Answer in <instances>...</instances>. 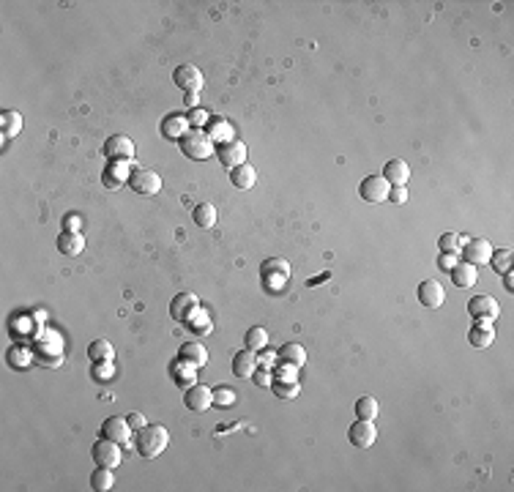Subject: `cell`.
I'll list each match as a JSON object with an SVG mask.
<instances>
[{
    "label": "cell",
    "instance_id": "obj_1",
    "mask_svg": "<svg viewBox=\"0 0 514 492\" xmlns=\"http://www.w3.org/2000/svg\"><path fill=\"white\" fill-rule=\"evenodd\" d=\"M167 446H170V432L162 424H145L142 430H137L134 448L142 459H156Z\"/></svg>",
    "mask_w": 514,
    "mask_h": 492
},
{
    "label": "cell",
    "instance_id": "obj_2",
    "mask_svg": "<svg viewBox=\"0 0 514 492\" xmlns=\"http://www.w3.org/2000/svg\"><path fill=\"white\" fill-rule=\"evenodd\" d=\"M181 153L186 159H194V162H206L216 153L214 139L206 135V129H189L186 135L181 137Z\"/></svg>",
    "mask_w": 514,
    "mask_h": 492
},
{
    "label": "cell",
    "instance_id": "obj_3",
    "mask_svg": "<svg viewBox=\"0 0 514 492\" xmlns=\"http://www.w3.org/2000/svg\"><path fill=\"white\" fill-rule=\"evenodd\" d=\"M33 361H39L42 366H60L63 364V339L55 331H44L39 334L36 345H33Z\"/></svg>",
    "mask_w": 514,
    "mask_h": 492
},
{
    "label": "cell",
    "instance_id": "obj_4",
    "mask_svg": "<svg viewBox=\"0 0 514 492\" xmlns=\"http://www.w3.org/2000/svg\"><path fill=\"white\" fill-rule=\"evenodd\" d=\"M126 186L131 192H137L140 197H154V194L162 192V178H159V173H154V170L134 167V173L128 176Z\"/></svg>",
    "mask_w": 514,
    "mask_h": 492
},
{
    "label": "cell",
    "instance_id": "obj_5",
    "mask_svg": "<svg viewBox=\"0 0 514 492\" xmlns=\"http://www.w3.org/2000/svg\"><path fill=\"white\" fill-rule=\"evenodd\" d=\"M263 285L271 290V293H279L282 287H285V282H288V276H290V266H288V260H279V257H268L265 263H263Z\"/></svg>",
    "mask_w": 514,
    "mask_h": 492
},
{
    "label": "cell",
    "instance_id": "obj_6",
    "mask_svg": "<svg viewBox=\"0 0 514 492\" xmlns=\"http://www.w3.org/2000/svg\"><path fill=\"white\" fill-rule=\"evenodd\" d=\"M101 153H104L110 162H134V156H137V145H134V139H131V137L113 135V137H107V142H104Z\"/></svg>",
    "mask_w": 514,
    "mask_h": 492
},
{
    "label": "cell",
    "instance_id": "obj_7",
    "mask_svg": "<svg viewBox=\"0 0 514 492\" xmlns=\"http://www.w3.org/2000/svg\"><path fill=\"white\" fill-rule=\"evenodd\" d=\"M99 435L107 441H115L118 446H131V424L126 421V416H110L101 421Z\"/></svg>",
    "mask_w": 514,
    "mask_h": 492
},
{
    "label": "cell",
    "instance_id": "obj_8",
    "mask_svg": "<svg viewBox=\"0 0 514 492\" xmlns=\"http://www.w3.org/2000/svg\"><path fill=\"white\" fill-rule=\"evenodd\" d=\"M121 448L115 441H107V438H99V443H93V448H90V454H93V462L96 465H101V468H118L121 462H124V454H121Z\"/></svg>",
    "mask_w": 514,
    "mask_h": 492
},
{
    "label": "cell",
    "instance_id": "obj_9",
    "mask_svg": "<svg viewBox=\"0 0 514 492\" xmlns=\"http://www.w3.org/2000/svg\"><path fill=\"white\" fill-rule=\"evenodd\" d=\"M172 83L183 90V93H200L203 85H206V77H203V71H200L197 66L183 63V66H178V69L172 71Z\"/></svg>",
    "mask_w": 514,
    "mask_h": 492
},
{
    "label": "cell",
    "instance_id": "obj_10",
    "mask_svg": "<svg viewBox=\"0 0 514 492\" xmlns=\"http://www.w3.org/2000/svg\"><path fill=\"white\" fill-rule=\"evenodd\" d=\"M247 145L238 139V137H233L230 142H222V145H216V159L227 167V170H233V167H238V164H247Z\"/></svg>",
    "mask_w": 514,
    "mask_h": 492
},
{
    "label": "cell",
    "instance_id": "obj_11",
    "mask_svg": "<svg viewBox=\"0 0 514 492\" xmlns=\"http://www.w3.org/2000/svg\"><path fill=\"white\" fill-rule=\"evenodd\" d=\"M388 192H391V183L383 176H367L358 183V194L364 203H386Z\"/></svg>",
    "mask_w": 514,
    "mask_h": 492
},
{
    "label": "cell",
    "instance_id": "obj_12",
    "mask_svg": "<svg viewBox=\"0 0 514 492\" xmlns=\"http://www.w3.org/2000/svg\"><path fill=\"white\" fill-rule=\"evenodd\" d=\"M183 405L194 413H206L214 405V389H208L203 383H194V386L183 389Z\"/></svg>",
    "mask_w": 514,
    "mask_h": 492
},
{
    "label": "cell",
    "instance_id": "obj_13",
    "mask_svg": "<svg viewBox=\"0 0 514 492\" xmlns=\"http://www.w3.org/2000/svg\"><path fill=\"white\" fill-rule=\"evenodd\" d=\"M347 441H350L356 448L375 446V441H378V427H375V421H364V418H358L356 424H350V430H347Z\"/></svg>",
    "mask_w": 514,
    "mask_h": 492
},
{
    "label": "cell",
    "instance_id": "obj_14",
    "mask_svg": "<svg viewBox=\"0 0 514 492\" xmlns=\"http://www.w3.org/2000/svg\"><path fill=\"white\" fill-rule=\"evenodd\" d=\"M490 257H492V246H490L487 238H471V241H465V246H463V260L465 263L481 269V266L490 263Z\"/></svg>",
    "mask_w": 514,
    "mask_h": 492
},
{
    "label": "cell",
    "instance_id": "obj_15",
    "mask_svg": "<svg viewBox=\"0 0 514 492\" xmlns=\"http://www.w3.org/2000/svg\"><path fill=\"white\" fill-rule=\"evenodd\" d=\"M468 314H471L473 320H487V323H492V320H498V314H501V304H498L492 296H473L471 301H468Z\"/></svg>",
    "mask_w": 514,
    "mask_h": 492
},
{
    "label": "cell",
    "instance_id": "obj_16",
    "mask_svg": "<svg viewBox=\"0 0 514 492\" xmlns=\"http://www.w3.org/2000/svg\"><path fill=\"white\" fill-rule=\"evenodd\" d=\"M416 296H419V304H422L424 309H440L443 301H446V290H443L440 282H435V279H424V282L419 285Z\"/></svg>",
    "mask_w": 514,
    "mask_h": 492
},
{
    "label": "cell",
    "instance_id": "obj_17",
    "mask_svg": "<svg viewBox=\"0 0 514 492\" xmlns=\"http://www.w3.org/2000/svg\"><path fill=\"white\" fill-rule=\"evenodd\" d=\"M197 307H200V301H197L194 293H175L170 301V317L172 320H178V323H183Z\"/></svg>",
    "mask_w": 514,
    "mask_h": 492
},
{
    "label": "cell",
    "instance_id": "obj_18",
    "mask_svg": "<svg viewBox=\"0 0 514 492\" xmlns=\"http://www.w3.org/2000/svg\"><path fill=\"white\" fill-rule=\"evenodd\" d=\"M178 358L200 369V366H206V364H208V350H206V345H203V342L189 339V342H183V345L178 348Z\"/></svg>",
    "mask_w": 514,
    "mask_h": 492
},
{
    "label": "cell",
    "instance_id": "obj_19",
    "mask_svg": "<svg viewBox=\"0 0 514 492\" xmlns=\"http://www.w3.org/2000/svg\"><path fill=\"white\" fill-rule=\"evenodd\" d=\"M189 129H192V126H189V118L181 115V112H170V115H165V121H162V137H165V139L181 142V137L186 135Z\"/></svg>",
    "mask_w": 514,
    "mask_h": 492
},
{
    "label": "cell",
    "instance_id": "obj_20",
    "mask_svg": "<svg viewBox=\"0 0 514 492\" xmlns=\"http://www.w3.org/2000/svg\"><path fill=\"white\" fill-rule=\"evenodd\" d=\"M134 173V162H110V167L104 170V183L110 186V189H118V186H124L128 180V176Z\"/></svg>",
    "mask_w": 514,
    "mask_h": 492
},
{
    "label": "cell",
    "instance_id": "obj_21",
    "mask_svg": "<svg viewBox=\"0 0 514 492\" xmlns=\"http://www.w3.org/2000/svg\"><path fill=\"white\" fill-rule=\"evenodd\" d=\"M206 135L214 139V145H222V142H230L235 132H233V124L222 115H211V121L206 124Z\"/></svg>",
    "mask_w": 514,
    "mask_h": 492
},
{
    "label": "cell",
    "instance_id": "obj_22",
    "mask_svg": "<svg viewBox=\"0 0 514 492\" xmlns=\"http://www.w3.org/2000/svg\"><path fill=\"white\" fill-rule=\"evenodd\" d=\"M383 178L391 186H408V180H411V164L405 159H388V164L383 167Z\"/></svg>",
    "mask_w": 514,
    "mask_h": 492
},
{
    "label": "cell",
    "instance_id": "obj_23",
    "mask_svg": "<svg viewBox=\"0 0 514 492\" xmlns=\"http://www.w3.org/2000/svg\"><path fill=\"white\" fill-rule=\"evenodd\" d=\"M449 273H451L454 287H460V290H471V287H476V282H479V269L471 266V263H457Z\"/></svg>",
    "mask_w": 514,
    "mask_h": 492
},
{
    "label": "cell",
    "instance_id": "obj_24",
    "mask_svg": "<svg viewBox=\"0 0 514 492\" xmlns=\"http://www.w3.org/2000/svg\"><path fill=\"white\" fill-rule=\"evenodd\" d=\"M183 325H186L192 334H197V337H208V334L214 331V320H211V314L206 312L203 307H197L194 312L189 314V317L183 320Z\"/></svg>",
    "mask_w": 514,
    "mask_h": 492
},
{
    "label": "cell",
    "instance_id": "obj_25",
    "mask_svg": "<svg viewBox=\"0 0 514 492\" xmlns=\"http://www.w3.org/2000/svg\"><path fill=\"white\" fill-rule=\"evenodd\" d=\"M468 342H471L473 348H479V350L490 348V345L495 342L492 323H487V320H476V325H473L471 331H468Z\"/></svg>",
    "mask_w": 514,
    "mask_h": 492
},
{
    "label": "cell",
    "instance_id": "obj_26",
    "mask_svg": "<svg viewBox=\"0 0 514 492\" xmlns=\"http://www.w3.org/2000/svg\"><path fill=\"white\" fill-rule=\"evenodd\" d=\"M170 375L181 389H189V386L197 383V366H192V364H186V361H181V358H175L170 364Z\"/></svg>",
    "mask_w": 514,
    "mask_h": 492
},
{
    "label": "cell",
    "instance_id": "obj_27",
    "mask_svg": "<svg viewBox=\"0 0 514 492\" xmlns=\"http://www.w3.org/2000/svg\"><path fill=\"white\" fill-rule=\"evenodd\" d=\"M255 369H257V356L252 353V350H238L235 356H233V375L235 378H252L255 375Z\"/></svg>",
    "mask_w": 514,
    "mask_h": 492
},
{
    "label": "cell",
    "instance_id": "obj_28",
    "mask_svg": "<svg viewBox=\"0 0 514 492\" xmlns=\"http://www.w3.org/2000/svg\"><path fill=\"white\" fill-rule=\"evenodd\" d=\"M58 249H60V255H66V257L83 255V249H85L83 232H60V235H58Z\"/></svg>",
    "mask_w": 514,
    "mask_h": 492
},
{
    "label": "cell",
    "instance_id": "obj_29",
    "mask_svg": "<svg viewBox=\"0 0 514 492\" xmlns=\"http://www.w3.org/2000/svg\"><path fill=\"white\" fill-rule=\"evenodd\" d=\"M276 361H279V364H290V366L301 369V366L306 364V350H304V345H299V342H288V345H282V348H279Z\"/></svg>",
    "mask_w": 514,
    "mask_h": 492
},
{
    "label": "cell",
    "instance_id": "obj_30",
    "mask_svg": "<svg viewBox=\"0 0 514 492\" xmlns=\"http://www.w3.org/2000/svg\"><path fill=\"white\" fill-rule=\"evenodd\" d=\"M255 180H257V173L252 164H238V167L230 170V183H233L235 189H252Z\"/></svg>",
    "mask_w": 514,
    "mask_h": 492
},
{
    "label": "cell",
    "instance_id": "obj_31",
    "mask_svg": "<svg viewBox=\"0 0 514 492\" xmlns=\"http://www.w3.org/2000/svg\"><path fill=\"white\" fill-rule=\"evenodd\" d=\"M88 358L90 364H99V361H113L115 358V348L110 339H93L88 345Z\"/></svg>",
    "mask_w": 514,
    "mask_h": 492
},
{
    "label": "cell",
    "instance_id": "obj_32",
    "mask_svg": "<svg viewBox=\"0 0 514 492\" xmlns=\"http://www.w3.org/2000/svg\"><path fill=\"white\" fill-rule=\"evenodd\" d=\"M0 126H3V137L6 139H14L22 132V115L17 110H3L0 112Z\"/></svg>",
    "mask_w": 514,
    "mask_h": 492
},
{
    "label": "cell",
    "instance_id": "obj_33",
    "mask_svg": "<svg viewBox=\"0 0 514 492\" xmlns=\"http://www.w3.org/2000/svg\"><path fill=\"white\" fill-rule=\"evenodd\" d=\"M192 219H194V224L197 227H203V230H211L216 224V219H219V214H216V208L211 205V203H200V205H194V211H192Z\"/></svg>",
    "mask_w": 514,
    "mask_h": 492
},
{
    "label": "cell",
    "instance_id": "obj_34",
    "mask_svg": "<svg viewBox=\"0 0 514 492\" xmlns=\"http://www.w3.org/2000/svg\"><path fill=\"white\" fill-rule=\"evenodd\" d=\"M265 345H268V331H265L263 325H252V328L244 334V348H247V350L260 353Z\"/></svg>",
    "mask_w": 514,
    "mask_h": 492
},
{
    "label": "cell",
    "instance_id": "obj_35",
    "mask_svg": "<svg viewBox=\"0 0 514 492\" xmlns=\"http://www.w3.org/2000/svg\"><path fill=\"white\" fill-rule=\"evenodd\" d=\"M90 487L96 492H107L115 487V476H113V468H96L93 473H90Z\"/></svg>",
    "mask_w": 514,
    "mask_h": 492
},
{
    "label": "cell",
    "instance_id": "obj_36",
    "mask_svg": "<svg viewBox=\"0 0 514 492\" xmlns=\"http://www.w3.org/2000/svg\"><path fill=\"white\" fill-rule=\"evenodd\" d=\"M271 391L279 397V400H296L301 394V380H276L274 378V383H271Z\"/></svg>",
    "mask_w": 514,
    "mask_h": 492
},
{
    "label": "cell",
    "instance_id": "obj_37",
    "mask_svg": "<svg viewBox=\"0 0 514 492\" xmlns=\"http://www.w3.org/2000/svg\"><path fill=\"white\" fill-rule=\"evenodd\" d=\"M378 413H381V405H378L375 397H358V400H356V416H358V418L375 421Z\"/></svg>",
    "mask_w": 514,
    "mask_h": 492
},
{
    "label": "cell",
    "instance_id": "obj_38",
    "mask_svg": "<svg viewBox=\"0 0 514 492\" xmlns=\"http://www.w3.org/2000/svg\"><path fill=\"white\" fill-rule=\"evenodd\" d=\"M512 257L514 252L509 249V246H504V249H492V257H490V266H492V271L495 273H506V271H512Z\"/></svg>",
    "mask_w": 514,
    "mask_h": 492
},
{
    "label": "cell",
    "instance_id": "obj_39",
    "mask_svg": "<svg viewBox=\"0 0 514 492\" xmlns=\"http://www.w3.org/2000/svg\"><path fill=\"white\" fill-rule=\"evenodd\" d=\"M235 402H238V394H235V389H230V386H216V389H214V405H216V407L227 410V407H233Z\"/></svg>",
    "mask_w": 514,
    "mask_h": 492
},
{
    "label": "cell",
    "instance_id": "obj_40",
    "mask_svg": "<svg viewBox=\"0 0 514 492\" xmlns=\"http://www.w3.org/2000/svg\"><path fill=\"white\" fill-rule=\"evenodd\" d=\"M90 378H93L96 383L113 380V378H115V364H113V361H99V364H93V366H90Z\"/></svg>",
    "mask_w": 514,
    "mask_h": 492
},
{
    "label": "cell",
    "instance_id": "obj_41",
    "mask_svg": "<svg viewBox=\"0 0 514 492\" xmlns=\"http://www.w3.org/2000/svg\"><path fill=\"white\" fill-rule=\"evenodd\" d=\"M463 238L457 235V232H443L440 238H438V246H440V252H449V255H457L463 246Z\"/></svg>",
    "mask_w": 514,
    "mask_h": 492
},
{
    "label": "cell",
    "instance_id": "obj_42",
    "mask_svg": "<svg viewBox=\"0 0 514 492\" xmlns=\"http://www.w3.org/2000/svg\"><path fill=\"white\" fill-rule=\"evenodd\" d=\"M186 118H189V126H192V129H206V124L211 121V112H206L203 107H197V110H192Z\"/></svg>",
    "mask_w": 514,
    "mask_h": 492
},
{
    "label": "cell",
    "instance_id": "obj_43",
    "mask_svg": "<svg viewBox=\"0 0 514 492\" xmlns=\"http://www.w3.org/2000/svg\"><path fill=\"white\" fill-rule=\"evenodd\" d=\"M274 378H276V380H299V369L290 366V364H279V361H276Z\"/></svg>",
    "mask_w": 514,
    "mask_h": 492
},
{
    "label": "cell",
    "instance_id": "obj_44",
    "mask_svg": "<svg viewBox=\"0 0 514 492\" xmlns=\"http://www.w3.org/2000/svg\"><path fill=\"white\" fill-rule=\"evenodd\" d=\"M388 203H394V205H405V203H408V189H405V186H391V192H388Z\"/></svg>",
    "mask_w": 514,
    "mask_h": 492
},
{
    "label": "cell",
    "instance_id": "obj_45",
    "mask_svg": "<svg viewBox=\"0 0 514 492\" xmlns=\"http://www.w3.org/2000/svg\"><path fill=\"white\" fill-rule=\"evenodd\" d=\"M249 380H252L255 386H265V389H271V383H274V380H271V372H268V369H263V366H257L255 375H252Z\"/></svg>",
    "mask_w": 514,
    "mask_h": 492
},
{
    "label": "cell",
    "instance_id": "obj_46",
    "mask_svg": "<svg viewBox=\"0 0 514 492\" xmlns=\"http://www.w3.org/2000/svg\"><path fill=\"white\" fill-rule=\"evenodd\" d=\"M454 266H457V255H449V252H440V255H438V269L440 271L449 273Z\"/></svg>",
    "mask_w": 514,
    "mask_h": 492
},
{
    "label": "cell",
    "instance_id": "obj_47",
    "mask_svg": "<svg viewBox=\"0 0 514 492\" xmlns=\"http://www.w3.org/2000/svg\"><path fill=\"white\" fill-rule=\"evenodd\" d=\"M126 421L131 424V430H142V427H145V416H142V413H128Z\"/></svg>",
    "mask_w": 514,
    "mask_h": 492
},
{
    "label": "cell",
    "instance_id": "obj_48",
    "mask_svg": "<svg viewBox=\"0 0 514 492\" xmlns=\"http://www.w3.org/2000/svg\"><path fill=\"white\" fill-rule=\"evenodd\" d=\"M271 364H276V353L263 348V356H260V361H257V366H263V369H265V366H271Z\"/></svg>",
    "mask_w": 514,
    "mask_h": 492
},
{
    "label": "cell",
    "instance_id": "obj_49",
    "mask_svg": "<svg viewBox=\"0 0 514 492\" xmlns=\"http://www.w3.org/2000/svg\"><path fill=\"white\" fill-rule=\"evenodd\" d=\"M66 232H80V219L77 217H69L66 219Z\"/></svg>",
    "mask_w": 514,
    "mask_h": 492
},
{
    "label": "cell",
    "instance_id": "obj_50",
    "mask_svg": "<svg viewBox=\"0 0 514 492\" xmlns=\"http://www.w3.org/2000/svg\"><path fill=\"white\" fill-rule=\"evenodd\" d=\"M197 101H200V93H186V107L189 110H197Z\"/></svg>",
    "mask_w": 514,
    "mask_h": 492
},
{
    "label": "cell",
    "instance_id": "obj_51",
    "mask_svg": "<svg viewBox=\"0 0 514 492\" xmlns=\"http://www.w3.org/2000/svg\"><path fill=\"white\" fill-rule=\"evenodd\" d=\"M504 287H506L509 293H514V273L512 271H506V273H504Z\"/></svg>",
    "mask_w": 514,
    "mask_h": 492
}]
</instances>
